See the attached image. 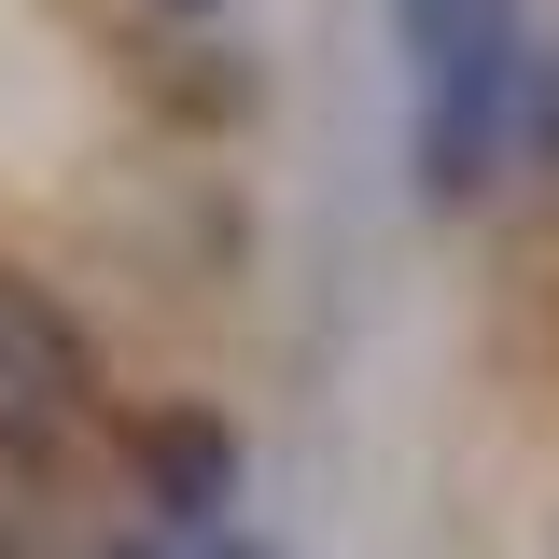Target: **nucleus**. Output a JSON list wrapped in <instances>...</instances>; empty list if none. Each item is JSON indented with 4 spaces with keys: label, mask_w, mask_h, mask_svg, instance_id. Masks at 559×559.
<instances>
[{
    "label": "nucleus",
    "mask_w": 559,
    "mask_h": 559,
    "mask_svg": "<svg viewBox=\"0 0 559 559\" xmlns=\"http://www.w3.org/2000/svg\"><path fill=\"white\" fill-rule=\"evenodd\" d=\"M98 406H112V364L84 336V308H70L57 280L0 266V489L57 476L70 448L98 433Z\"/></svg>",
    "instance_id": "obj_1"
},
{
    "label": "nucleus",
    "mask_w": 559,
    "mask_h": 559,
    "mask_svg": "<svg viewBox=\"0 0 559 559\" xmlns=\"http://www.w3.org/2000/svg\"><path fill=\"white\" fill-rule=\"evenodd\" d=\"M503 98H518V57H503V0H462V14L419 43V168H433V197H476V182H489Z\"/></svg>",
    "instance_id": "obj_2"
},
{
    "label": "nucleus",
    "mask_w": 559,
    "mask_h": 559,
    "mask_svg": "<svg viewBox=\"0 0 559 559\" xmlns=\"http://www.w3.org/2000/svg\"><path fill=\"white\" fill-rule=\"evenodd\" d=\"M238 419L224 406H140L127 419V489H140V532L154 546H210V532H238Z\"/></svg>",
    "instance_id": "obj_3"
},
{
    "label": "nucleus",
    "mask_w": 559,
    "mask_h": 559,
    "mask_svg": "<svg viewBox=\"0 0 559 559\" xmlns=\"http://www.w3.org/2000/svg\"><path fill=\"white\" fill-rule=\"evenodd\" d=\"M532 154L559 168V57H546V84H532Z\"/></svg>",
    "instance_id": "obj_4"
},
{
    "label": "nucleus",
    "mask_w": 559,
    "mask_h": 559,
    "mask_svg": "<svg viewBox=\"0 0 559 559\" xmlns=\"http://www.w3.org/2000/svg\"><path fill=\"white\" fill-rule=\"evenodd\" d=\"M182 559H266V546H252V532H210V546H182Z\"/></svg>",
    "instance_id": "obj_5"
},
{
    "label": "nucleus",
    "mask_w": 559,
    "mask_h": 559,
    "mask_svg": "<svg viewBox=\"0 0 559 559\" xmlns=\"http://www.w3.org/2000/svg\"><path fill=\"white\" fill-rule=\"evenodd\" d=\"M98 559H168V546H154V532H112V546H98Z\"/></svg>",
    "instance_id": "obj_6"
},
{
    "label": "nucleus",
    "mask_w": 559,
    "mask_h": 559,
    "mask_svg": "<svg viewBox=\"0 0 559 559\" xmlns=\"http://www.w3.org/2000/svg\"><path fill=\"white\" fill-rule=\"evenodd\" d=\"M168 14H210V0H168Z\"/></svg>",
    "instance_id": "obj_7"
},
{
    "label": "nucleus",
    "mask_w": 559,
    "mask_h": 559,
    "mask_svg": "<svg viewBox=\"0 0 559 559\" xmlns=\"http://www.w3.org/2000/svg\"><path fill=\"white\" fill-rule=\"evenodd\" d=\"M546 559H559V546H546Z\"/></svg>",
    "instance_id": "obj_8"
}]
</instances>
